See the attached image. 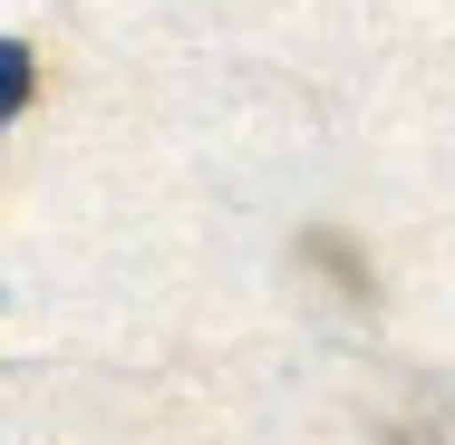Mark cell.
Returning <instances> with one entry per match:
<instances>
[{"label": "cell", "mask_w": 455, "mask_h": 445, "mask_svg": "<svg viewBox=\"0 0 455 445\" xmlns=\"http://www.w3.org/2000/svg\"><path fill=\"white\" fill-rule=\"evenodd\" d=\"M387 436H397V445H446V417H427V407H417V417H397Z\"/></svg>", "instance_id": "obj_3"}, {"label": "cell", "mask_w": 455, "mask_h": 445, "mask_svg": "<svg viewBox=\"0 0 455 445\" xmlns=\"http://www.w3.org/2000/svg\"><path fill=\"white\" fill-rule=\"evenodd\" d=\"M300 271H310V281H330V300H349V310L378 300V271H368V252L339 233V223H310V233H300Z\"/></svg>", "instance_id": "obj_1"}, {"label": "cell", "mask_w": 455, "mask_h": 445, "mask_svg": "<svg viewBox=\"0 0 455 445\" xmlns=\"http://www.w3.org/2000/svg\"><path fill=\"white\" fill-rule=\"evenodd\" d=\"M29 97H39V49L29 39H0V126H20Z\"/></svg>", "instance_id": "obj_2"}]
</instances>
